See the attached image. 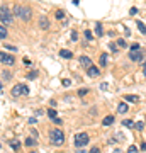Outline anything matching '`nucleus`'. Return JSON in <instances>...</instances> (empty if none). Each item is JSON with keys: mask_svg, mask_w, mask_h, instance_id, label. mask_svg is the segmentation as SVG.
I'll return each instance as SVG.
<instances>
[{"mask_svg": "<svg viewBox=\"0 0 146 153\" xmlns=\"http://www.w3.org/2000/svg\"><path fill=\"white\" fill-rule=\"evenodd\" d=\"M24 65H31V60L29 58H24Z\"/></svg>", "mask_w": 146, "mask_h": 153, "instance_id": "58836bf2", "label": "nucleus"}, {"mask_svg": "<svg viewBox=\"0 0 146 153\" xmlns=\"http://www.w3.org/2000/svg\"><path fill=\"white\" fill-rule=\"evenodd\" d=\"M87 73H88V76H97V75H100V70H99L97 66H88L87 68Z\"/></svg>", "mask_w": 146, "mask_h": 153, "instance_id": "0eeeda50", "label": "nucleus"}, {"mask_svg": "<svg viewBox=\"0 0 146 153\" xmlns=\"http://www.w3.org/2000/svg\"><path fill=\"white\" fill-rule=\"evenodd\" d=\"M21 87H22V94H24V95H29V87L22 85V83H21Z\"/></svg>", "mask_w": 146, "mask_h": 153, "instance_id": "c85d7f7f", "label": "nucleus"}, {"mask_svg": "<svg viewBox=\"0 0 146 153\" xmlns=\"http://www.w3.org/2000/svg\"><path fill=\"white\" fill-rule=\"evenodd\" d=\"M85 36H87V39H92L93 36H92V33L90 31H85Z\"/></svg>", "mask_w": 146, "mask_h": 153, "instance_id": "473e14b6", "label": "nucleus"}, {"mask_svg": "<svg viewBox=\"0 0 146 153\" xmlns=\"http://www.w3.org/2000/svg\"><path fill=\"white\" fill-rule=\"evenodd\" d=\"M9 145H10V146L14 148V150H19V146H21V145H19V141H16V140H12V141H9Z\"/></svg>", "mask_w": 146, "mask_h": 153, "instance_id": "5701e85b", "label": "nucleus"}, {"mask_svg": "<svg viewBox=\"0 0 146 153\" xmlns=\"http://www.w3.org/2000/svg\"><path fill=\"white\" fill-rule=\"evenodd\" d=\"M60 56H61V58L70 60L71 56H73V53H71V51H68V49H61V51H60Z\"/></svg>", "mask_w": 146, "mask_h": 153, "instance_id": "f8f14e48", "label": "nucleus"}, {"mask_svg": "<svg viewBox=\"0 0 146 153\" xmlns=\"http://www.w3.org/2000/svg\"><path fill=\"white\" fill-rule=\"evenodd\" d=\"M112 123H114V116H105V117H104V121H102L104 126H110Z\"/></svg>", "mask_w": 146, "mask_h": 153, "instance_id": "2eb2a0df", "label": "nucleus"}, {"mask_svg": "<svg viewBox=\"0 0 146 153\" xmlns=\"http://www.w3.org/2000/svg\"><path fill=\"white\" fill-rule=\"evenodd\" d=\"M109 65V55L107 53H102L100 55V66H107Z\"/></svg>", "mask_w": 146, "mask_h": 153, "instance_id": "9d476101", "label": "nucleus"}, {"mask_svg": "<svg viewBox=\"0 0 146 153\" xmlns=\"http://www.w3.org/2000/svg\"><path fill=\"white\" fill-rule=\"evenodd\" d=\"M107 87H109V85H107L105 82H104V83H100V88H102V90H107Z\"/></svg>", "mask_w": 146, "mask_h": 153, "instance_id": "72a5a7b5", "label": "nucleus"}, {"mask_svg": "<svg viewBox=\"0 0 146 153\" xmlns=\"http://www.w3.org/2000/svg\"><path fill=\"white\" fill-rule=\"evenodd\" d=\"M114 153H122V150H119V148H117V150H114Z\"/></svg>", "mask_w": 146, "mask_h": 153, "instance_id": "37998d69", "label": "nucleus"}, {"mask_svg": "<svg viewBox=\"0 0 146 153\" xmlns=\"http://www.w3.org/2000/svg\"><path fill=\"white\" fill-rule=\"evenodd\" d=\"M0 87H2V82H0Z\"/></svg>", "mask_w": 146, "mask_h": 153, "instance_id": "c03bdc74", "label": "nucleus"}, {"mask_svg": "<svg viewBox=\"0 0 146 153\" xmlns=\"http://www.w3.org/2000/svg\"><path fill=\"white\" fill-rule=\"evenodd\" d=\"M124 100H127V102H133V104H136V102L139 100V97H138V95H133V94H129V95H124Z\"/></svg>", "mask_w": 146, "mask_h": 153, "instance_id": "9b49d317", "label": "nucleus"}, {"mask_svg": "<svg viewBox=\"0 0 146 153\" xmlns=\"http://www.w3.org/2000/svg\"><path fill=\"white\" fill-rule=\"evenodd\" d=\"M87 92H88L87 88H82V90H78V95H80V97H83V95H85Z\"/></svg>", "mask_w": 146, "mask_h": 153, "instance_id": "7c9ffc66", "label": "nucleus"}, {"mask_svg": "<svg viewBox=\"0 0 146 153\" xmlns=\"http://www.w3.org/2000/svg\"><path fill=\"white\" fill-rule=\"evenodd\" d=\"M143 75L146 76V61H145V65H143Z\"/></svg>", "mask_w": 146, "mask_h": 153, "instance_id": "ea45409f", "label": "nucleus"}, {"mask_svg": "<svg viewBox=\"0 0 146 153\" xmlns=\"http://www.w3.org/2000/svg\"><path fill=\"white\" fill-rule=\"evenodd\" d=\"M36 76H38V71H29V73H27V78H29V80H33Z\"/></svg>", "mask_w": 146, "mask_h": 153, "instance_id": "a878e982", "label": "nucleus"}, {"mask_svg": "<svg viewBox=\"0 0 146 153\" xmlns=\"http://www.w3.org/2000/svg\"><path fill=\"white\" fill-rule=\"evenodd\" d=\"M141 150H143V152H146V143H141Z\"/></svg>", "mask_w": 146, "mask_h": 153, "instance_id": "a19ab883", "label": "nucleus"}, {"mask_svg": "<svg viewBox=\"0 0 146 153\" xmlns=\"http://www.w3.org/2000/svg\"><path fill=\"white\" fill-rule=\"evenodd\" d=\"M54 16H56V19H65V12H63V10L60 9V10L54 12Z\"/></svg>", "mask_w": 146, "mask_h": 153, "instance_id": "4be33fe9", "label": "nucleus"}, {"mask_svg": "<svg viewBox=\"0 0 146 153\" xmlns=\"http://www.w3.org/2000/svg\"><path fill=\"white\" fill-rule=\"evenodd\" d=\"M7 48L10 49V51H17V48H16V46H12V44H7Z\"/></svg>", "mask_w": 146, "mask_h": 153, "instance_id": "c9c22d12", "label": "nucleus"}, {"mask_svg": "<svg viewBox=\"0 0 146 153\" xmlns=\"http://www.w3.org/2000/svg\"><path fill=\"white\" fill-rule=\"evenodd\" d=\"M31 153H36V152H31Z\"/></svg>", "mask_w": 146, "mask_h": 153, "instance_id": "a18cd8bd", "label": "nucleus"}, {"mask_svg": "<svg viewBox=\"0 0 146 153\" xmlns=\"http://www.w3.org/2000/svg\"><path fill=\"white\" fill-rule=\"evenodd\" d=\"M145 128V123L143 121H138V123H134V129H138V131H141Z\"/></svg>", "mask_w": 146, "mask_h": 153, "instance_id": "aec40b11", "label": "nucleus"}, {"mask_svg": "<svg viewBox=\"0 0 146 153\" xmlns=\"http://www.w3.org/2000/svg\"><path fill=\"white\" fill-rule=\"evenodd\" d=\"M138 152V146H134V145H131L129 148H127V153H136Z\"/></svg>", "mask_w": 146, "mask_h": 153, "instance_id": "cd10ccee", "label": "nucleus"}, {"mask_svg": "<svg viewBox=\"0 0 146 153\" xmlns=\"http://www.w3.org/2000/svg\"><path fill=\"white\" fill-rule=\"evenodd\" d=\"M129 60L141 63V61H143V53H141V49L139 51H129Z\"/></svg>", "mask_w": 146, "mask_h": 153, "instance_id": "423d86ee", "label": "nucleus"}, {"mask_svg": "<svg viewBox=\"0 0 146 153\" xmlns=\"http://www.w3.org/2000/svg\"><path fill=\"white\" fill-rule=\"evenodd\" d=\"M117 46H121V48H126V46H127V43H126V39L124 38H121V39H117Z\"/></svg>", "mask_w": 146, "mask_h": 153, "instance_id": "412c9836", "label": "nucleus"}, {"mask_svg": "<svg viewBox=\"0 0 146 153\" xmlns=\"http://www.w3.org/2000/svg\"><path fill=\"white\" fill-rule=\"evenodd\" d=\"M139 49H141V44H139V43L131 44V51H139Z\"/></svg>", "mask_w": 146, "mask_h": 153, "instance_id": "393cba45", "label": "nucleus"}, {"mask_svg": "<svg viewBox=\"0 0 146 153\" xmlns=\"http://www.w3.org/2000/svg\"><path fill=\"white\" fill-rule=\"evenodd\" d=\"M14 14L19 19H22V21H29L31 19V9L26 5H16L14 7Z\"/></svg>", "mask_w": 146, "mask_h": 153, "instance_id": "f03ea898", "label": "nucleus"}, {"mask_svg": "<svg viewBox=\"0 0 146 153\" xmlns=\"http://www.w3.org/2000/svg\"><path fill=\"white\" fill-rule=\"evenodd\" d=\"M0 21L4 26H10L14 24V19H12V14L7 7H0Z\"/></svg>", "mask_w": 146, "mask_h": 153, "instance_id": "7ed1b4c3", "label": "nucleus"}, {"mask_svg": "<svg viewBox=\"0 0 146 153\" xmlns=\"http://www.w3.org/2000/svg\"><path fill=\"white\" fill-rule=\"evenodd\" d=\"M49 141L53 143V145H56V146H61L65 143V134H63V131L58 129V128L51 129L49 131Z\"/></svg>", "mask_w": 146, "mask_h": 153, "instance_id": "f257e3e1", "label": "nucleus"}, {"mask_svg": "<svg viewBox=\"0 0 146 153\" xmlns=\"http://www.w3.org/2000/svg\"><path fill=\"white\" fill-rule=\"evenodd\" d=\"M88 141H90V138H88V134L87 133H78L75 136V146L76 148H83L88 145Z\"/></svg>", "mask_w": 146, "mask_h": 153, "instance_id": "20e7f679", "label": "nucleus"}, {"mask_svg": "<svg viewBox=\"0 0 146 153\" xmlns=\"http://www.w3.org/2000/svg\"><path fill=\"white\" fill-rule=\"evenodd\" d=\"M117 112H119V114H126V112H127V104L121 102V104L117 105Z\"/></svg>", "mask_w": 146, "mask_h": 153, "instance_id": "4468645a", "label": "nucleus"}, {"mask_svg": "<svg viewBox=\"0 0 146 153\" xmlns=\"http://www.w3.org/2000/svg\"><path fill=\"white\" fill-rule=\"evenodd\" d=\"M48 116L51 117V119H54V117H56V111H54V109H49V111H48Z\"/></svg>", "mask_w": 146, "mask_h": 153, "instance_id": "bb28decb", "label": "nucleus"}, {"mask_svg": "<svg viewBox=\"0 0 146 153\" xmlns=\"http://www.w3.org/2000/svg\"><path fill=\"white\" fill-rule=\"evenodd\" d=\"M2 73H4V78L5 80H10V71H2Z\"/></svg>", "mask_w": 146, "mask_h": 153, "instance_id": "c756f323", "label": "nucleus"}, {"mask_svg": "<svg viewBox=\"0 0 146 153\" xmlns=\"http://www.w3.org/2000/svg\"><path fill=\"white\" fill-rule=\"evenodd\" d=\"M7 38V29L0 24V39H5Z\"/></svg>", "mask_w": 146, "mask_h": 153, "instance_id": "6ab92c4d", "label": "nucleus"}, {"mask_svg": "<svg viewBox=\"0 0 146 153\" xmlns=\"http://www.w3.org/2000/svg\"><path fill=\"white\" fill-rule=\"evenodd\" d=\"M21 94H22V87H21V83H19V85H16V87L12 88V95L14 97H19Z\"/></svg>", "mask_w": 146, "mask_h": 153, "instance_id": "ddd939ff", "label": "nucleus"}, {"mask_svg": "<svg viewBox=\"0 0 146 153\" xmlns=\"http://www.w3.org/2000/svg\"><path fill=\"white\" fill-rule=\"evenodd\" d=\"M95 34H97V38H100V36L104 34V31H102V24H100V22H97V24H95Z\"/></svg>", "mask_w": 146, "mask_h": 153, "instance_id": "dca6fc26", "label": "nucleus"}, {"mask_svg": "<svg viewBox=\"0 0 146 153\" xmlns=\"http://www.w3.org/2000/svg\"><path fill=\"white\" fill-rule=\"evenodd\" d=\"M76 153H87V152H85V150H82V148H78V152H76Z\"/></svg>", "mask_w": 146, "mask_h": 153, "instance_id": "79ce46f5", "label": "nucleus"}, {"mask_svg": "<svg viewBox=\"0 0 146 153\" xmlns=\"http://www.w3.org/2000/svg\"><path fill=\"white\" fill-rule=\"evenodd\" d=\"M0 63H4V65L10 66L16 63V58L12 55H7V53H4V51H0Z\"/></svg>", "mask_w": 146, "mask_h": 153, "instance_id": "39448f33", "label": "nucleus"}, {"mask_svg": "<svg viewBox=\"0 0 146 153\" xmlns=\"http://www.w3.org/2000/svg\"><path fill=\"white\" fill-rule=\"evenodd\" d=\"M71 39H73V41H76V39H78V34H76V33H71Z\"/></svg>", "mask_w": 146, "mask_h": 153, "instance_id": "e433bc0d", "label": "nucleus"}, {"mask_svg": "<svg viewBox=\"0 0 146 153\" xmlns=\"http://www.w3.org/2000/svg\"><path fill=\"white\" fill-rule=\"evenodd\" d=\"M136 26H138V29L141 31V34H146V26H145V24H143L141 21H138V22H136Z\"/></svg>", "mask_w": 146, "mask_h": 153, "instance_id": "a211bd4d", "label": "nucleus"}, {"mask_svg": "<svg viewBox=\"0 0 146 153\" xmlns=\"http://www.w3.org/2000/svg\"><path fill=\"white\" fill-rule=\"evenodd\" d=\"M36 145V140H33V138H27L26 140V146H34Z\"/></svg>", "mask_w": 146, "mask_h": 153, "instance_id": "b1692460", "label": "nucleus"}, {"mask_svg": "<svg viewBox=\"0 0 146 153\" xmlns=\"http://www.w3.org/2000/svg\"><path fill=\"white\" fill-rule=\"evenodd\" d=\"M136 12H138V9H136V7H133V9H131V10H129V14H131V16H134Z\"/></svg>", "mask_w": 146, "mask_h": 153, "instance_id": "f704fd0d", "label": "nucleus"}, {"mask_svg": "<svg viewBox=\"0 0 146 153\" xmlns=\"http://www.w3.org/2000/svg\"><path fill=\"white\" fill-rule=\"evenodd\" d=\"M122 128H134V123L131 119H124L122 121Z\"/></svg>", "mask_w": 146, "mask_h": 153, "instance_id": "f3484780", "label": "nucleus"}, {"mask_svg": "<svg viewBox=\"0 0 146 153\" xmlns=\"http://www.w3.org/2000/svg\"><path fill=\"white\" fill-rule=\"evenodd\" d=\"M110 49H112L114 53H116V51H117V44H110Z\"/></svg>", "mask_w": 146, "mask_h": 153, "instance_id": "4c0bfd02", "label": "nucleus"}, {"mask_svg": "<svg viewBox=\"0 0 146 153\" xmlns=\"http://www.w3.org/2000/svg\"><path fill=\"white\" fill-rule=\"evenodd\" d=\"M90 153H100V148H97V146H93L92 150H90Z\"/></svg>", "mask_w": 146, "mask_h": 153, "instance_id": "2f4dec72", "label": "nucleus"}, {"mask_svg": "<svg viewBox=\"0 0 146 153\" xmlns=\"http://www.w3.org/2000/svg\"><path fill=\"white\" fill-rule=\"evenodd\" d=\"M39 27H43V29H48V27H49V21H48L44 16L39 17Z\"/></svg>", "mask_w": 146, "mask_h": 153, "instance_id": "1a4fd4ad", "label": "nucleus"}, {"mask_svg": "<svg viewBox=\"0 0 146 153\" xmlns=\"http://www.w3.org/2000/svg\"><path fill=\"white\" fill-rule=\"evenodd\" d=\"M80 65L83 66V68H88V66H92V60H90L88 56H82L80 58Z\"/></svg>", "mask_w": 146, "mask_h": 153, "instance_id": "6e6552de", "label": "nucleus"}]
</instances>
